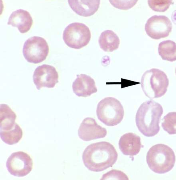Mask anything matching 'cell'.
<instances>
[{
	"instance_id": "6da1fadb",
	"label": "cell",
	"mask_w": 176,
	"mask_h": 180,
	"mask_svg": "<svg viewBox=\"0 0 176 180\" xmlns=\"http://www.w3.org/2000/svg\"><path fill=\"white\" fill-rule=\"evenodd\" d=\"M118 154L110 143L101 141L87 146L82 153L85 166L90 170L99 172L111 167L117 160Z\"/></svg>"
},
{
	"instance_id": "7a4b0ae2",
	"label": "cell",
	"mask_w": 176,
	"mask_h": 180,
	"mask_svg": "<svg viewBox=\"0 0 176 180\" xmlns=\"http://www.w3.org/2000/svg\"><path fill=\"white\" fill-rule=\"evenodd\" d=\"M163 109L153 100L146 101L139 107L136 116V122L139 131L144 136L151 137L160 131L159 125Z\"/></svg>"
},
{
	"instance_id": "3957f363",
	"label": "cell",
	"mask_w": 176,
	"mask_h": 180,
	"mask_svg": "<svg viewBox=\"0 0 176 180\" xmlns=\"http://www.w3.org/2000/svg\"><path fill=\"white\" fill-rule=\"evenodd\" d=\"M146 160L148 165L153 172L164 174L174 167L175 156L172 149L166 144H156L147 152Z\"/></svg>"
},
{
	"instance_id": "277c9868",
	"label": "cell",
	"mask_w": 176,
	"mask_h": 180,
	"mask_svg": "<svg viewBox=\"0 0 176 180\" xmlns=\"http://www.w3.org/2000/svg\"><path fill=\"white\" fill-rule=\"evenodd\" d=\"M141 87L146 96L150 99L160 97L166 92L169 80L166 73L157 68L145 71L142 75Z\"/></svg>"
},
{
	"instance_id": "5b68a950",
	"label": "cell",
	"mask_w": 176,
	"mask_h": 180,
	"mask_svg": "<svg viewBox=\"0 0 176 180\" xmlns=\"http://www.w3.org/2000/svg\"><path fill=\"white\" fill-rule=\"evenodd\" d=\"M96 114L98 119L104 124L113 126L122 121L124 111L123 105L118 100L113 97H107L98 104Z\"/></svg>"
},
{
	"instance_id": "8992f818",
	"label": "cell",
	"mask_w": 176,
	"mask_h": 180,
	"mask_svg": "<svg viewBox=\"0 0 176 180\" xmlns=\"http://www.w3.org/2000/svg\"><path fill=\"white\" fill-rule=\"evenodd\" d=\"M91 37L90 31L85 24L79 22L72 23L64 29L63 39L69 47L80 49L86 46Z\"/></svg>"
},
{
	"instance_id": "52a82bcc",
	"label": "cell",
	"mask_w": 176,
	"mask_h": 180,
	"mask_svg": "<svg viewBox=\"0 0 176 180\" xmlns=\"http://www.w3.org/2000/svg\"><path fill=\"white\" fill-rule=\"evenodd\" d=\"M48 52L47 42L44 38L38 36H32L27 40L23 49V54L26 61L34 64L44 61Z\"/></svg>"
},
{
	"instance_id": "ba28073f",
	"label": "cell",
	"mask_w": 176,
	"mask_h": 180,
	"mask_svg": "<svg viewBox=\"0 0 176 180\" xmlns=\"http://www.w3.org/2000/svg\"><path fill=\"white\" fill-rule=\"evenodd\" d=\"M33 165L32 158L23 151L12 153L7 159L6 166L9 173L18 177H24L31 171Z\"/></svg>"
},
{
	"instance_id": "9c48e42d",
	"label": "cell",
	"mask_w": 176,
	"mask_h": 180,
	"mask_svg": "<svg viewBox=\"0 0 176 180\" xmlns=\"http://www.w3.org/2000/svg\"><path fill=\"white\" fill-rule=\"evenodd\" d=\"M172 23L168 17L155 15L148 19L145 30L148 36L157 40L168 36L172 31Z\"/></svg>"
},
{
	"instance_id": "30bf717a",
	"label": "cell",
	"mask_w": 176,
	"mask_h": 180,
	"mask_svg": "<svg viewBox=\"0 0 176 180\" xmlns=\"http://www.w3.org/2000/svg\"><path fill=\"white\" fill-rule=\"evenodd\" d=\"M58 75L56 68L51 65L43 64L35 69L33 75L34 83L39 90L42 87L53 88L58 82Z\"/></svg>"
},
{
	"instance_id": "8fae6325",
	"label": "cell",
	"mask_w": 176,
	"mask_h": 180,
	"mask_svg": "<svg viewBox=\"0 0 176 180\" xmlns=\"http://www.w3.org/2000/svg\"><path fill=\"white\" fill-rule=\"evenodd\" d=\"M79 138L85 141L105 137L107 134L106 128L98 125L93 118L87 117L82 121L78 130Z\"/></svg>"
},
{
	"instance_id": "7c38bea8",
	"label": "cell",
	"mask_w": 176,
	"mask_h": 180,
	"mask_svg": "<svg viewBox=\"0 0 176 180\" xmlns=\"http://www.w3.org/2000/svg\"><path fill=\"white\" fill-rule=\"evenodd\" d=\"M77 77L72 86L73 92L77 96L87 97L97 92L95 82L90 76L81 74Z\"/></svg>"
},
{
	"instance_id": "4fadbf2b",
	"label": "cell",
	"mask_w": 176,
	"mask_h": 180,
	"mask_svg": "<svg viewBox=\"0 0 176 180\" xmlns=\"http://www.w3.org/2000/svg\"><path fill=\"white\" fill-rule=\"evenodd\" d=\"M118 144L123 154L131 156L137 154L142 147L140 137L132 132L126 133L122 135Z\"/></svg>"
},
{
	"instance_id": "5bb4252c",
	"label": "cell",
	"mask_w": 176,
	"mask_h": 180,
	"mask_svg": "<svg viewBox=\"0 0 176 180\" xmlns=\"http://www.w3.org/2000/svg\"><path fill=\"white\" fill-rule=\"evenodd\" d=\"M33 24L32 18L27 11L19 9L10 15L7 24L17 27L20 32L24 33L28 32Z\"/></svg>"
},
{
	"instance_id": "9a60e30c",
	"label": "cell",
	"mask_w": 176,
	"mask_h": 180,
	"mask_svg": "<svg viewBox=\"0 0 176 180\" xmlns=\"http://www.w3.org/2000/svg\"><path fill=\"white\" fill-rule=\"evenodd\" d=\"M72 9L78 15L82 16H90L98 10L100 0H68Z\"/></svg>"
},
{
	"instance_id": "2e32d148",
	"label": "cell",
	"mask_w": 176,
	"mask_h": 180,
	"mask_svg": "<svg viewBox=\"0 0 176 180\" xmlns=\"http://www.w3.org/2000/svg\"><path fill=\"white\" fill-rule=\"evenodd\" d=\"M16 114L7 105H0V132L10 131L19 126L15 122Z\"/></svg>"
},
{
	"instance_id": "e0dca14e",
	"label": "cell",
	"mask_w": 176,
	"mask_h": 180,
	"mask_svg": "<svg viewBox=\"0 0 176 180\" xmlns=\"http://www.w3.org/2000/svg\"><path fill=\"white\" fill-rule=\"evenodd\" d=\"M98 43L100 48L103 50L111 52L118 48L120 40L113 31L106 30L101 33L98 39Z\"/></svg>"
},
{
	"instance_id": "ac0fdd59",
	"label": "cell",
	"mask_w": 176,
	"mask_h": 180,
	"mask_svg": "<svg viewBox=\"0 0 176 180\" xmlns=\"http://www.w3.org/2000/svg\"><path fill=\"white\" fill-rule=\"evenodd\" d=\"M158 52L163 60L171 62L175 61L176 43L170 40L161 42L158 45Z\"/></svg>"
},
{
	"instance_id": "d6986e66",
	"label": "cell",
	"mask_w": 176,
	"mask_h": 180,
	"mask_svg": "<svg viewBox=\"0 0 176 180\" xmlns=\"http://www.w3.org/2000/svg\"><path fill=\"white\" fill-rule=\"evenodd\" d=\"M161 126L164 131L170 135L176 133V113L169 112L163 118Z\"/></svg>"
},
{
	"instance_id": "ffe728a7",
	"label": "cell",
	"mask_w": 176,
	"mask_h": 180,
	"mask_svg": "<svg viewBox=\"0 0 176 180\" xmlns=\"http://www.w3.org/2000/svg\"><path fill=\"white\" fill-rule=\"evenodd\" d=\"M174 3L172 0H149L148 4L153 10L159 12L167 11L170 6Z\"/></svg>"
},
{
	"instance_id": "44dd1931",
	"label": "cell",
	"mask_w": 176,
	"mask_h": 180,
	"mask_svg": "<svg viewBox=\"0 0 176 180\" xmlns=\"http://www.w3.org/2000/svg\"><path fill=\"white\" fill-rule=\"evenodd\" d=\"M100 180H128L129 178L122 171L112 169L104 174Z\"/></svg>"
},
{
	"instance_id": "7402d4cb",
	"label": "cell",
	"mask_w": 176,
	"mask_h": 180,
	"mask_svg": "<svg viewBox=\"0 0 176 180\" xmlns=\"http://www.w3.org/2000/svg\"><path fill=\"white\" fill-rule=\"evenodd\" d=\"M138 0H109L111 5L116 8L121 10H128L133 7Z\"/></svg>"
}]
</instances>
